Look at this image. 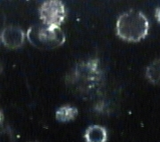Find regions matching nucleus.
<instances>
[{"label":"nucleus","instance_id":"7ed1b4c3","mask_svg":"<svg viewBox=\"0 0 160 142\" xmlns=\"http://www.w3.org/2000/svg\"><path fill=\"white\" fill-rule=\"evenodd\" d=\"M39 16L46 27L60 28L66 17L65 6L57 0L46 1L40 6Z\"/></svg>","mask_w":160,"mask_h":142},{"label":"nucleus","instance_id":"f03ea898","mask_svg":"<svg viewBox=\"0 0 160 142\" xmlns=\"http://www.w3.org/2000/svg\"><path fill=\"white\" fill-rule=\"evenodd\" d=\"M28 39L35 47L41 50H52L65 42V35L60 28H49L35 25L27 32Z\"/></svg>","mask_w":160,"mask_h":142},{"label":"nucleus","instance_id":"f257e3e1","mask_svg":"<svg viewBox=\"0 0 160 142\" xmlns=\"http://www.w3.org/2000/svg\"><path fill=\"white\" fill-rule=\"evenodd\" d=\"M149 32V22L142 12H126L117 22V33L120 38L128 42H139Z\"/></svg>","mask_w":160,"mask_h":142},{"label":"nucleus","instance_id":"20e7f679","mask_svg":"<svg viewBox=\"0 0 160 142\" xmlns=\"http://www.w3.org/2000/svg\"><path fill=\"white\" fill-rule=\"evenodd\" d=\"M24 38L25 35L22 29L17 27L6 28L1 33V40L3 44L10 49H16L22 46Z\"/></svg>","mask_w":160,"mask_h":142},{"label":"nucleus","instance_id":"423d86ee","mask_svg":"<svg viewBox=\"0 0 160 142\" xmlns=\"http://www.w3.org/2000/svg\"><path fill=\"white\" fill-rule=\"evenodd\" d=\"M78 114V108L71 106H63L56 111V118L58 121L67 123L74 120Z\"/></svg>","mask_w":160,"mask_h":142},{"label":"nucleus","instance_id":"1a4fd4ad","mask_svg":"<svg viewBox=\"0 0 160 142\" xmlns=\"http://www.w3.org/2000/svg\"><path fill=\"white\" fill-rule=\"evenodd\" d=\"M2 118H3V116H2V113H1V111H0V124H1V122H2Z\"/></svg>","mask_w":160,"mask_h":142},{"label":"nucleus","instance_id":"0eeeda50","mask_svg":"<svg viewBox=\"0 0 160 142\" xmlns=\"http://www.w3.org/2000/svg\"><path fill=\"white\" fill-rule=\"evenodd\" d=\"M147 78L154 85H160V60H156L147 68Z\"/></svg>","mask_w":160,"mask_h":142},{"label":"nucleus","instance_id":"6e6552de","mask_svg":"<svg viewBox=\"0 0 160 142\" xmlns=\"http://www.w3.org/2000/svg\"><path fill=\"white\" fill-rule=\"evenodd\" d=\"M156 17L158 19V21L160 23V7H158L156 11Z\"/></svg>","mask_w":160,"mask_h":142},{"label":"nucleus","instance_id":"39448f33","mask_svg":"<svg viewBox=\"0 0 160 142\" xmlns=\"http://www.w3.org/2000/svg\"><path fill=\"white\" fill-rule=\"evenodd\" d=\"M86 142H106L107 141V131L100 125L90 126L85 134Z\"/></svg>","mask_w":160,"mask_h":142}]
</instances>
